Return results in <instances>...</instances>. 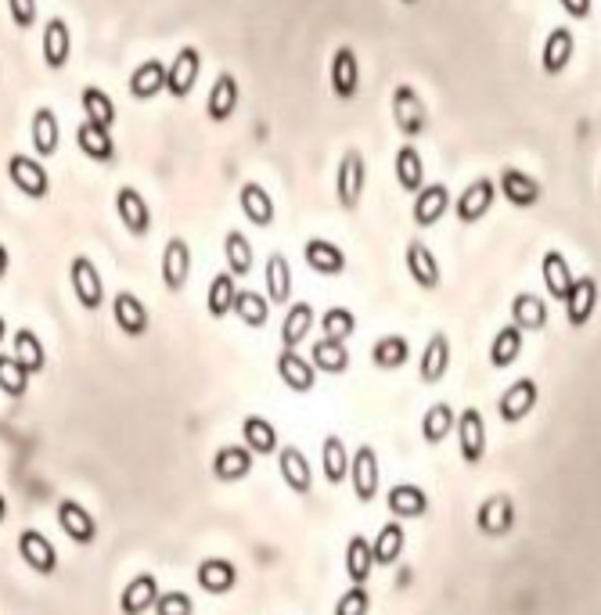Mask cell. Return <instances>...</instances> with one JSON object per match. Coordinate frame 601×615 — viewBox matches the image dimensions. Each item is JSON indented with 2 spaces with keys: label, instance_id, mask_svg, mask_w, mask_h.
<instances>
[{
  "label": "cell",
  "instance_id": "1",
  "mask_svg": "<svg viewBox=\"0 0 601 615\" xmlns=\"http://www.w3.org/2000/svg\"><path fill=\"white\" fill-rule=\"evenodd\" d=\"M364 180H368V170H364V152L360 148H350L342 155L339 173H335V195H339V205L346 213H353L364 198Z\"/></svg>",
  "mask_w": 601,
  "mask_h": 615
},
{
  "label": "cell",
  "instance_id": "2",
  "mask_svg": "<svg viewBox=\"0 0 601 615\" xmlns=\"http://www.w3.org/2000/svg\"><path fill=\"white\" fill-rule=\"evenodd\" d=\"M346 479H353V497L360 500V504H371V500L378 497V486H382V464H378V454L375 446H357V454L350 457V475Z\"/></svg>",
  "mask_w": 601,
  "mask_h": 615
},
{
  "label": "cell",
  "instance_id": "3",
  "mask_svg": "<svg viewBox=\"0 0 601 615\" xmlns=\"http://www.w3.org/2000/svg\"><path fill=\"white\" fill-rule=\"evenodd\" d=\"M8 177L26 198H36V202H40V198L51 195V177H47L44 162L33 159V155H22V152L8 155Z\"/></svg>",
  "mask_w": 601,
  "mask_h": 615
},
{
  "label": "cell",
  "instance_id": "4",
  "mask_svg": "<svg viewBox=\"0 0 601 615\" xmlns=\"http://www.w3.org/2000/svg\"><path fill=\"white\" fill-rule=\"evenodd\" d=\"M54 518H58V526H62V533L69 536L72 544L90 547L98 540V522H94V515L83 508L80 500L62 497L58 500V508H54Z\"/></svg>",
  "mask_w": 601,
  "mask_h": 615
},
{
  "label": "cell",
  "instance_id": "5",
  "mask_svg": "<svg viewBox=\"0 0 601 615\" xmlns=\"http://www.w3.org/2000/svg\"><path fill=\"white\" fill-rule=\"evenodd\" d=\"M393 119H396V130H400L407 141H414V137L429 126L425 105H422V98H418V90H414L411 83H400V87L393 90Z\"/></svg>",
  "mask_w": 601,
  "mask_h": 615
},
{
  "label": "cell",
  "instance_id": "6",
  "mask_svg": "<svg viewBox=\"0 0 601 615\" xmlns=\"http://www.w3.org/2000/svg\"><path fill=\"white\" fill-rule=\"evenodd\" d=\"M69 281H72V292H76L83 310H90V313L101 310V303H105V285H101V274H98V267H94V259L72 256Z\"/></svg>",
  "mask_w": 601,
  "mask_h": 615
},
{
  "label": "cell",
  "instance_id": "7",
  "mask_svg": "<svg viewBox=\"0 0 601 615\" xmlns=\"http://www.w3.org/2000/svg\"><path fill=\"white\" fill-rule=\"evenodd\" d=\"M18 558H22L36 576L58 572V551H54L51 540H47L44 533H36V529H22V533H18Z\"/></svg>",
  "mask_w": 601,
  "mask_h": 615
},
{
  "label": "cell",
  "instance_id": "8",
  "mask_svg": "<svg viewBox=\"0 0 601 615\" xmlns=\"http://www.w3.org/2000/svg\"><path fill=\"white\" fill-rule=\"evenodd\" d=\"M198 72H202V54L195 47H180L173 54V62L166 65V90H170L173 98H188L191 90H195Z\"/></svg>",
  "mask_w": 601,
  "mask_h": 615
},
{
  "label": "cell",
  "instance_id": "9",
  "mask_svg": "<svg viewBox=\"0 0 601 615\" xmlns=\"http://www.w3.org/2000/svg\"><path fill=\"white\" fill-rule=\"evenodd\" d=\"M537 400H540L537 382H533V378H519V382H512L501 393V400H497V414H501V421L515 425V421H522L526 414H533Z\"/></svg>",
  "mask_w": 601,
  "mask_h": 615
},
{
  "label": "cell",
  "instance_id": "10",
  "mask_svg": "<svg viewBox=\"0 0 601 615\" xmlns=\"http://www.w3.org/2000/svg\"><path fill=\"white\" fill-rule=\"evenodd\" d=\"M116 213L134 238H144V234L152 231V205H148V198H144L137 188L116 191Z\"/></svg>",
  "mask_w": 601,
  "mask_h": 615
},
{
  "label": "cell",
  "instance_id": "11",
  "mask_svg": "<svg viewBox=\"0 0 601 615\" xmlns=\"http://www.w3.org/2000/svg\"><path fill=\"white\" fill-rule=\"evenodd\" d=\"M188 277H191V245L184 238H170L166 249H162V285L177 295L184 292Z\"/></svg>",
  "mask_w": 601,
  "mask_h": 615
},
{
  "label": "cell",
  "instance_id": "12",
  "mask_svg": "<svg viewBox=\"0 0 601 615\" xmlns=\"http://www.w3.org/2000/svg\"><path fill=\"white\" fill-rule=\"evenodd\" d=\"M458 428V443H461V457L465 464H479L486 457V425H483V414L476 407H468L458 414L454 421Z\"/></svg>",
  "mask_w": 601,
  "mask_h": 615
},
{
  "label": "cell",
  "instance_id": "13",
  "mask_svg": "<svg viewBox=\"0 0 601 615\" xmlns=\"http://www.w3.org/2000/svg\"><path fill=\"white\" fill-rule=\"evenodd\" d=\"M278 472H281V479H285L288 490L299 493V497H306V493L314 490V472H310V461H306V454L299 446H281Z\"/></svg>",
  "mask_w": 601,
  "mask_h": 615
},
{
  "label": "cell",
  "instance_id": "14",
  "mask_svg": "<svg viewBox=\"0 0 601 615\" xmlns=\"http://www.w3.org/2000/svg\"><path fill=\"white\" fill-rule=\"evenodd\" d=\"M195 580L206 594L224 598V594H231V590L238 587V565H234L231 558H206V562L198 565Z\"/></svg>",
  "mask_w": 601,
  "mask_h": 615
},
{
  "label": "cell",
  "instance_id": "15",
  "mask_svg": "<svg viewBox=\"0 0 601 615\" xmlns=\"http://www.w3.org/2000/svg\"><path fill=\"white\" fill-rule=\"evenodd\" d=\"M238 101H242V90H238V80H234L231 72H220L216 83L209 87V98H206V116L213 123H227V119L238 112Z\"/></svg>",
  "mask_w": 601,
  "mask_h": 615
},
{
  "label": "cell",
  "instance_id": "16",
  "mask_svg": "<svg viewBox=\"0 0 601 615\" xmlns=\"http://www.w3.org/2000/svg\"><path fill=\"white\" fill-rule=\"evenodd\" d=\"M494 198H497L494 180H486V177L472 180V184H468V188L461 191V198H458V220L461 223H479L486 213H490Z\"/></svg>",
  "mask_w": 601,
  "mask_h": 615
},
{
  "label": "cell",
  "instance_id": "17",
  "mask_svg": "<svg viewBox=\"0 0 601 615\" xmlns=\"http://www.w3.org/2000/svg\"><path fill=\"white\" fill-rule=\"evenodd\" d=\"M303 259L306 267L314 270L321 277H339L346 270V252L335 245V241H324V238H310L303 245Z\"/></svg>",
  "mask_w": 601,
  "mask_h": 615
},
{
  "label": "cell",
  "instance_id": "18",
  "mask_svg": "<svg viewBox=\"0 0 601 615\" xmlns=\"http://www.w3.org/2000/svg\"><path fill=\"white\" fill-rule=\"evenodd\" d=\"M328 80H332V90L335 98L350 101L353 94L360 90V65H357V54L353 47H339L332 54V69H328Z\"/></svg>",
  "mask_w": 601,
  "mask_h": 615
},
{
  "label": "cell",
  "instance_id": "19",
  "mask_svg": "<svg viewBox=\"0 0 601 615\" xmlns=\"http://www.w3.org/2000/svg\"><path fill=\"white\" fill-rule=\"evenodd\" d=\"M159 594H162L159 580H155L152 572H141V576H134V580L123 587V594H119V612L123 615H144L148 608L155 605Z\"/></svg>",
  "mask_w": 601,
  "mask_h": 615
},
{
  "label": "cell",
  "instance_id": "20",
  "mask_svg": "<svg viewBox=\"0 0 601 615\" xmlns=\"http://www.w3.org/2000/svg\"><path fill=\"white\" fill-rule=\"evenodd\" d=\"M238 205H242L245 220H249L252 227H270V223H274V198H270V191L263 188V184H256V180H245L242 188H238Z\"/></svg>",
  "mask_w": 601,
  "mask_h": 615
},
{
  "label": "cell",
  "instance_id": "21",
  "mask_svg": "<svg viewBox=\"0 0 601 615\" xmlns=\"http://www.w3.org/2000/svg\"><path fill=\"white\" fill-rule=\"evenodd\" d=\"M40 47H44V65L47 69H65L72 54V33L65 26V18H51L44 26V36H40Z\"/></svg>",
  "mask_w": 601,
  "mask_h": 615
},
{
  "label": "cell",
  "instance_id": "22",
  "mask_svg": "<svg viewBox=\"0 0 601 615\" xmlns=\"http://www.w3.org/2000/svg\"><path fill=\"white\" fill-rule=\"evenodd\" d=\"M112 317H116L119 331L130 335V339H141L144 331H148V306L134 292H119L112 299Z\"/></svg>",
  "mask_w": 601,
  "mask_h": 615
},
{
  "label": "cell",
  "instance_id": "23",
  "mask_svg": "<svg viewBox=\"0 0 601 615\" xmlns=\"http://www.w3.org/2000/svg\"><path fill=\"white\" fill-rule=\"evenodd\" d=\"M278 375H281V382L299 396L310 393V389L317 385V371L310 367V360L299 357L296 349H281L278 353Z\"/></svg>",
  "mask_w": 601,
  "mask_h": 615
},
{
  "label": "cell",
  "instance_id": "24",
  "mask_svg": "<svg viewBox=\"0 0 601 615\" xmlns=\"http://www.w3.org/2000/svg\"><path fill=\"white\" fill-rule=\"evenodd\" d=\"M476 526L486 536H504L515 526V504L508 497H486L476 511Z\"/></svg>",
  "mask_w": 601,
  "mask_h": 615
},
{
  "label": "cell",
  "instance_id": "25",
  "mask_svg": "<svg viewBox=\"0 0 601 615\" xmlns=\"http://www.w3.org/2000/svg\"><path fill=\"white\" fill-rule=\"evenodd\" d=\"M407 270H411L414 285L432 292V288H440V259L432 256V249L425 241H411L407 245Z\"/></svg>",
  "mask_w": 601,
  "mask_h": 615
},
{
  "label": "cell",
  "instance_id": "26",
  "mask_svg": "<svg viewBox=\"0 0 601 615\" xmlns=\"http://www.w3.org/2000/svg\"><path fill=\"white\" fill-rule=\"evenodd\" d=\"M249 472H252V454L242 443H231V446H220V450H216L213 475L220 482H242V479H249Z\"/></svg>",
  "mask_w": 601,
  "mask_h": 615
},
{
  "label": "cell",
  "instance_id": "27",
  "mask_svg": "<svg viewBox=\"0 0 601 615\" xmlns=\"http://www.w3.org/2000/svg\"><path fill=\"white\" fill-rule=\"evenodd\" d=\"M450 205V191L443 184H425L418 195H414V223L418 227H432V223H440L443 213H447Z\"/></svg>",
  "mask_w": 601,
  "mask_h": 615
},
{
  "label": "cell",
  "instance_id": "28",
  "mask_svg": "<svg viewBox=\"0 0 601 615\" xmlns=\"http://www.w3.org/2000/svg\"><path fill=\"white\" fill-rule=\"evenodd\" d=\"M29 134H33V148L40 159H51L58 152V141H62V126H58V116H54V108H36L33 112V126H29Z\"/></svg>",
  "mask_w": 601,
  "mask_h": 615
},
{
  "label": "cell",
  "instance_id": "29",
  "mask_svg": "<svg viewBox=\"0 0 601 615\" xmlns=\"http://www.w3.org/2000/svg\"><path fill=\"white\" fill-rule=\"evenodd\" d=\"M594 306H598V281H594V277L573 281V292H569V299H566L569 324H573V328H584L594 317Z\"/></svg>",
  "mask_w": 601,
  "mask_h": 615
},
{
  "label": "cell",
  "instance_id": "30",
  "mask_svg": "<svg viewBox=\"0 0 601 615\" xmlns=\"http://www.w3.org/2000/svg\"><path fill=\"white\" fill-rule=\"evenodd\" d=\"M162 90H166V62H159V58H148L130 72V94L137 101H152Z\"/></svg>",
  "mask_w": 601,
  "mask_h": 615
},
{
  "label": "cell",
  "instance_id": "31",
  "mask_svg": "<svg viewBox=\"0 0 601 615\" xmlns=\"http://www.w3.org/2000/svg\"><path fill=\"white\" fill-rule=\"evenodd\" d=\"M540 274H544V288L551 292V299H562L566 303L569 292H573V270H569L566 256L562 252H544V263H540Z\"/></svg>",
  "mask_w": 601,
  "mask_h": 615
},
{
  "label": "cell",
  "instance_id": "32",
  "mask_svg": "<svg viewBox=\"0 0 601 615\" xmlns=\"http://www.w3.org/2000/svg\"><path fill=\"white\" fill-rule=\"evenodd\" d=\"M76 144H80V152L94 162H112L116 159V141H112V130H101V126L87 123L83 119L76 126Z\"/></svg>",
  "mask_w": 601,
  "mask_h": 615
},
{
  "label": "cell",
  "instance_id": "33",
  "mask_svg": "<svg viewBox=\"0 0 601 615\" xmlns=\"http://www.w3.org/2000/svg\"><path fill=\"white\" fill-rule=\"evenodd\" d=\"M263 281H267V303L285 306L292 299V267L281 252H270L267 256V270H263Z\"/></svg>",
  "mask_w": 601,
  "mask_h": 615
},
{
  "label": "cell",
  "instance_id": "34",
  "mask_svg": "<svg viewBox=\"0 0 601 615\" xmlns=\"http://www.w3.org/2000/svg\"><path fill=\"white\" fill-rule=\"evenodd\" d=\"M386 504L396 518H422L429 511V493L422 486H411V482H400L386 493Z\"/></svg>",
  "mask_w": 601,
  "mask_h": 615
},
{
  "label": "cell",
  "instance_id": "35",
  "mask_svg": "<svg viewBox=\"0 0 601 615\" xmlns=\"http://www.w3.org/2000/svg\"><path fill=\"white\" fill-rule=\"evenodd\" d=\"M450 367V339L443 335V331H436L429 339V346H425L422 353V367H418V375H422L425 385H440L443 375H447Z\"/></svg>",
  "mask_w": 601,
  "mask_h": 615
},
{
  "label": "cell",
  "instance_id": "36",
  "mask_svg": "<svg viewBox=\"0 0 601 615\" xmlns=\"http://www.w3.org/2000/svg\"><path fill=\"white\" fill-rule=\"evenodd\" d=\"M396 184H400L407 195H418V191L425 188V162H422V152H418L411 141L396 152Z\"/></svg>",
  "mask_w": 601,
  "mask_h": 615
},
{
  "label": "cell",
  "instance_id": "37",
  "mask_svg": "<svg viewBox=\"0 0 601 615\" xmlns=\"http://www.w3.org/2000/svg\"><path fill=\"white\" fill-rule=\"evenodd\" d=\"M242 443L249 454H274V450H281L278 446V428L270 425L267 418H260V414H249V418L242 421Z\"/></svg>",
  "mask_w": 601,
  "mask_h": 615
},
{
  "label": "cell",
  "instance_id": "38",
  "mask_svg": "<svg viewBox=\"0 0 601 615\" xmlns=\"http://www.w3.org/2000/svg\"><path fill=\"white\" fill-rule=\"evenodd\" d=\"M11 357L22 364V371H26L29 378L40 375L47 367V353H44V342L36 339L33 328H18L15 331V349H11Z\"/></svg>",
  "mask_w": 601,
  "mask_h": 615
},
{
  "label": "cell",
  "instance_id": "39",
  "mask_svg": "<svg viewBox=\"0 0 601 615\" xmlns=\"http://www.w3.org/2000/svg\"><path fill=\"white\" fill-rule=\"evenodd\" d=\"M310 367L321 371V375H342L350 367V349H346V342L317 339L314 349H310Z\"/></svg>",
  "mask_w": 601,
  "mask_h": 615
},
{
  "label": "cell",
  "instance_id": "40",
  "mask_svg": "<svg viewBox=\"0 0 601 615\" xmlns=\"http://www.w3.org/2000/svg\"><path fill=\"white\" fill-rule=\"evenodd\" d=\"M512 324L519 331H540L548 324V306L533 292H522L512 299Z\"/></svg>",
  "mask_w": 601,
  "mask_h": 615
},
{
  "label": "cell",
  "instance_id": "41",
  "mask_svg": "<svg viewBox=\"0 0 601 615\" xmlns=\"http://www.w3.org/2000/svg\"><path fill=\"white\" fill-rule=\"evenodd\" d=\"M321 468H324V479L332 482V486L346 482V475H350V450H346V443H342L339 436H324Z\"/></svg>",
  "mask_w": 601,
  "mask_h": 615
},
{
  "label": "cell",
  "instance_id": "42",
  "mask_svg": "<svg viewBox=\"0 0 601 615\" xmlns=\"http://www.w3.org/2000/svg\"><path fill=\"white\" fill-rule=\"evenodd\" d=\"M404 544H407V529L400 522H386V526L378 529L375 544H371V558H375V565H396Z\"/></svg>",
  "mask_w": 601,
  "mask_h": 615
},
{
  "label": "cell",
  "instance_id": "43",
  "mask_svg": "<svg viewBox=\"0 0 601 615\" xmlns=\"http://www.w3.org/2000/svg\"><path fill=\"white\" fill-rule=\"evenodd\" d=\"M310 328H314V306H310V303L288 306L285 324H281V346H285V349H299V342L310 335Z\"/></svg>",
  "mask_w": 601,
  "mask_h": 615
},
{
  "label": "cell",
  "instance_id": "44",
  "mask_svg": "<svg viewBox=\"0 0 601 615\" xmlns=\"http://www.w3.org/2000/svg\"><path fill=\"white\" fill-rule=\"evenodd\" d=\"M501 195L522 209V205H537L540 188L533 177H526L522 170H512V166H508V170H501Z\"/></svg>",
  "mask_w": 601,
  "mask_h": 615
},
{
  "label": "cell",
  "instance_id": "45",
  "mask_svg": "<svg viewBox=\"0 0 601 615\" xmlns=\"http://www.w3.org/2000/svg\"><path fill=\"white\" fill-rule=\"evenodd\" d=\"M231 313H238V321H242L245 328H267L270 303H267V295L252 292V288H242V292L234 295V310Z\"/></svg>",
  "mask_w": 601,
  "mask_h": 615
},
{
  "label": "cell",
  "instance_id": "46",
  "mask_svg": "<svg viewBox=\"0 0 601 615\" xmlns=\"http://www.w3.org/2000/svg\"><path fill=\"white\" fill-rule=\"evenodd\" d=\"M234 295H238V285H234V277L227 274H216L213 281H209V292H206V310L213 321H224L227 313L234 310Z\"/></svg>",
  "mask_w": 601,
  "mask_h": 615
},
{
  "label": "cell",
  "instance_id": "47",
  "mask_svg": "<svg viewBox=\"0 0 601 615\" xmlns=\"http://www.w3.org/2000/svg\"><path fill=\"white\" fill-rule=\"evenodd\" d=\"M371 569H375V558H371L368 536H353L350 544H346V576L353 580V587H364Z\"/></svg>",
  "mask_w": 601,
  "mask_h": 615
},
{
  "label": "cell",
  "instance_id": "48",
  "mask_svg": "<svg viewBox=\"0 0 601 615\" xmlns=\"http://www.w3.org/2000/svg\"><path fill=\"white\" fill-rule=\"evenodd\" d=\"M80 105H83V112H87V123H94V126H101V130H112L116 126V105H112V98H108L105 90L101 87H87L80 94Z\"/></svg>",
  "mask_w": 601,
  "mask_h": 615
},
{
  "label": "cell",
  "instance_id": "49",
  "mask_svg": "<svg viewBox=\"0 0 601 615\" xmlns=\"http://www.w3.org/2000/svg\"><path fill=\"white\" fill-rule=\"evenodd\" d=\"M224 259L231 277H249L252 274V245L242 231H227L224 238Z\"/></svg>",
  "mask_w": 601,
  "mask_h": 615
},
{
  "label": "cell",
  "instance_id": "50",
  "mask_svg": "<svg viewBox=\"0 0 601 615\" xmlns=\"http://www.w3.org/2000/svg\"><path fill=\"white\" fill-rule=\"evenodd\" d=\"M519 357H522V331L515 328V324H508V328H501L494 335V346H490V364H494L497 371H504V367H512Z\"/></svg>",
  "mask_w": 601,
  "mask_h": 615
},
{
  "label": "cell",
  "instance_id": "51",
  "mask_svg": "<svg viewBox=\"0 0 601 615\" xmlns=\"http://www.w3.org/2000/svg\"><path fill=\"white\" fill-rule=\"evenodd\" d=\"M407 357H411V346H407L404 335H386V339H378L375 349H371V360H375V367H382V371L404 367Z\"/></svg>",
  "mask_w": 601,
  "mask_h": 615
},
{
  "label": "cell",
  "instance_id": "52",
  "mask_svg": "<svg viewBox=\"0 0 601 615\" xmlns=\"http://www.w3.org/2000/svg\"><path fill=\"white\" fill-rule=\"evenodd\" d=\"M454 421H458V414L450 410V403H432V407L425 410V418H422L425 443H443V439L454 432Z\"/></svg>",
  "mask_w": 601,
  "mask_h": 615
},
{
  "label": "cell",
  "instance_id": "53",
  "mask_svg": "<svg viewBox=\"0 0 601 615\" xmlns=\"http://www.w3.org/2000/svg\"><path fill=\"white\" fill-rule=\"evenodd\" d=\"M569 58H573V33L569 29H555L548 36V44H544V72L558 76L569 65Z\"/></svg>",
  "mask_w": 601,
  "mask_h": 615
},
{
  "label": "cell",
  "instance_id": "54",
  "mask_svg": "<svg viewBox=\"0 0 601 615\" xmlns=\"http://www.w3.org/2000/svg\"><path fill=\"white\" fill-rule=\"evenodd\" d=\"M0 393L11 396V400H22L29 393V375L8 353H0Z\"/></svg>",
  "mask_w": 601,
  "mask_h": 615
},
{
  "label": "cell",
  "instance_id": "55",
  "mask_svg": "<svg viewBox=\"0 0 601 615\" xmlns=\"http://www.w3.org/2000/svg\"><path fill=\"white\" fill-rule=\"evenodd\" d=\"M321 331H324V339L346 342V339H353V331H357V317H353L346 306H332V310H324Z\"/></svg>",
  "mask_w": 601,
  "mask_h": 615
},
{
  "label": "cell",
  "instance_id": "56",
  "mask_svg": "<svg viewBox=\"0 0 601 615\" xmlns=\"http://www.w3.org/2000/svg\"><path fill=\"white\" fill-rule=\"evenodd\" d=\"M155 615H195V601L184 590H166L155 598Z\"/></svg>",
  "mask_w": 601,
  "mask_h": 615
},
{
  "label": "cell",
  "instance_id": "57",
  "mask_svg": "<svg viewBox=\"0 0 601 615\" xmlns=\"http://www.w3.org/2000/svg\"><path fill=\"white\" fill-rule=\"evenodd\" d=\"M368 605H371L368 590L350 587L339 601H335V615H368Z\"/></svg>",
  "mask_w": 601,
  "mask_h": 615
},
{
  "label": "cell",
  "instance_id": "58",
  "mask_svg": "<svg viewBox=\"0 0 601 615\" xmlns=\"http://www.w3.org/2000/svg\"><path fill=\"white\" fill-rule=\"evenodd\" d=\"M8 15L18 29H33L36 22V0H8Z\"/></svg>",
  "mask_w": 601,
  "mask_h": 615
},
{
  "label": "cell",
  "instance_id": "59",
  "mask_svg": "<svg viewBox=\"0 0 601 615\" xmlns=\"http://www.w3.org/2000/svg\"><path fill=\"white\" fill-rule=\"evenodd\" d=\"M562 8H566L573 18H587L591 15V0H562Z\"/></svg>",
  "mask_w": 601,
  "mask_h": 615
},
{
  "label": "cell",
  "instance_id": "60",
  "mask_svg": "<svg viewBox=\"0 0 601 615\" xmlns=\"http://www.w3.org/2000/svg\"><path fill=\"white\" fill-rule=\"evenodd\" d=\"M8 267H11V252H8V245H0V281L8 277Z\"/></svg>",
  "mask_w": 601,
  "mask_h": 615
},
{
  "label": "cell",
  "instance_id": "61",
  "mask_svg": "<svg viewBox=\"0 0 601 615\" xmlns=\"http://www.w3.org/2000/svg\"><path fill=\"white\" fill-rule=\"evenodd\" d=\"M4 518H8V497L0 493V522H4Z\"/></svg>",
  "mask_w": 601,
  "mask_h": 615
},
{
  "label": "cell",
  "instance_id": "62",
  "mask_svg": "<svg viewBox=\"0 0 601 615\" xmlns=\"http://www.w3.org/2000/svg\"><path fill=\"white\" fill-rule=\"evenodd\" d=\"M8 339V321H4V317H0V342Z\"/></svg>",
  "mask_w": 601,
  "mask_h": 615
},
{
  "label": "cell",
  "instance_id": "63",
  "mask_svg": "<svg viewBox=\"0 0 601 615\" xmlns=\"http://www.w3.org/2000/svg\"><path fill=\"white\" fill-rule=\"evenodd\" d=\"M404 4H418V0H404Z\"/></svg>",
  "mask_w": 601,
  "mask_h": 615
}]
</instances>
